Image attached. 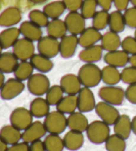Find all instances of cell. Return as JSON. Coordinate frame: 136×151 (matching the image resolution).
Masks as SVG:
<instances>
[{
	"label": "cell",
	"instance_id": "obj_8",
	"mask_svg": "<svg viewBox=\"0 0 136 151\" xmlns=\"http://www.w3.org/2000/svg\"><path fill=\"white\" fill-rule=\"evenodd\" d=\"M86 19L80 13L78 12H69L64 17V23L67 31L70 35H78L86 29Z\"/></svg>",
	"mask_w": 136,
	"mask_h": 151
},
{
	"label": "cell",
	"instance_id": "obj_39",
	"mask_svg": "<svg viewBox=\"0 0 136 151\" xmlns=\"http://www.w3.org/2000/svg\"><path fill=\"white\" fill-rule=\"evenodd\" d=\"M110 13L104 9L98 11L92 17V27L98 31L104 30L109 23Z\"/></svg>",
	"mask_w": 136,
	"mask_h": 151
},
{
	"label": "cell",
	"instance_id": "obj_56",
	"mask_svg": "<svg viewBox=\"0 0 136 151\" xmlns=\"http://www.w3.org/2000/svg\"><path fill=\"white\" fill-rule=\"evenodd\" d=\"M130 2L134 7H136V0H130Z\"/></svg>",
	"mask_w": 136,
	"mask_h": 151
},
{
	"label": "cell",
	"instance_id": "obj_20",
	"mask_svg": "<svg viewBox=\"0 0 136 151\" xmlns=\"http://www.w3.org/2000/svg\"><path fill=\"white\" fill-rule=\"evenodd\" d=\"M63 142L67 149L71 151L78 150L84 143V134L80 131L70 130L64 134Z\"/></svg>",
	"mask_w": 136,
	"mask_h": 151
},
{
	"label": "cell",
	"instance_id": "obj_47",
	"mask_svg": "<svg viewBox=\"0 0 136 151\" xmlns=\"http://www.w3.org/2000/svg\"><path fill=\"white\" fill-rule=\"evenodd\" d=\"M7 151H30V145L25 141L19 142L17 143L11 145Z\"/></svg>",
	"mask_w": 136,
	"mask_h": 151
},
{
	"label": "cell",
	"instance_id": "obj_44",
	"mask_svg": "<svg viewBox=\"0 0 136 151\" xmlns=\"http://www.w3.org/2000/svg\"><path fill=\"white\" fill-rule=\"evenodd\" d=\"M124 17L127 26L136 29V7L133 6L125 10Z\"/></svg>",
	"mask_w": 136,
	"mask_h": 151
},
{
	"label": "cell",
	"instance_id": "obj_31",
	"mask_svg": "<svg viewBox=\"0 0 136 151\" xmlns=\"http://www.w3.org/2000/svg\"><path fill=\"white\" fill-rule=\"evenodd\" d=\"M47 32L48 36L57 39H62L66 35L67 32L64 21L60 19H55L50 21L47 26Z\"/></svg>",
	"mask_w": 136,
	"mask_h": 151
},
{
	"label": "cell",
	"instance_id": "obj_1",
	"mask_svg": "<svg viewBox=\"0 0 136 151\" xmlns=\"http://www.w3.org/2000/svg\"><path fill=\"white\" fill-rule=\"evenodd\" d=\"M78 77L84 87H96L102 81V70L96 64L85 63L78 72Z\"/></svg>",
	"mask_w": 136,
	"mask_h": 151
},
{
	"label": "cell",
	"instance_id": "obj_55",
	"mask_svg": "<svg viewBox=\"0 0 136 151\" xmlns=\"http://www.w3.org/2000/svg\"><path fill=\"white\" fill-rule=\"evenodd\" d=\"M29 1L31 3V4H36V5H39V4H43L44 3L47 2L48 0H29Z\"/></svg>",
	"mask_w": 136,
	"mask_h": 151
},
{
	"label": "cell",
	"instance_id": "obj_11",
	"mask_svg": "<svg viewBox=\"0 0 136 151\" xmlns=\"http://www.w3.org/2000/svg\"><path fill=\"white\" fill-rule=\"evenodd\" d=\"M13 51L18 60L27 61L34 55L35 47L33 42L23 37L18 39L13 45Z\"/></svg>",
	"mask_w": 136,
	"mask_h": 151
},
{
	"label": "cell",
	"instance_id": "obj_10",
	"mask_svg": "<svg viewBox=\"0 0 136 151\" xmlns=\"http://www.w3.org/2000/svg\"><path fill=\"white\" fill-rule=\"evenodd\" d=\"M78 109L82 113H88L95 109L96 106L94 94L90 88L83 87L77 94Z\"/></svg>",
	"mask_w": 136,
	"mask_h": 151
},
{
	"label": "cell",
	"instance_id": "obj_35",
	"mask_svg": "<svg viewBox=\"0 0 136 151\" xmlns=\"http://www.w3.org/2000/svg\"><path fill=\"white\" fill-rule=\"evenodd\" d=\"M47 151H62L64 149L63 139L59 134L49 133L43 141Z\"/></svg>",
	"mask_w": 136,
	"mask_h": 151
},
{
	"label": "cell",
	"instance_id": "obj_54",
	"mask_svg": "<svg viewBox=\"0 0 136 151\" xmlns=\"http://www.w3.org/2000/svg\"><path fill=\"white\" fill-rule=\"evenodd\" d=\"M4 83H5V76L3 72L0 71V90H1V88Z\"/></svg>",
	"mask_w": 136,
	"mask_h": 151
},
{
	"label": "cell",
	"instance_id": "obj_17",
	"mask_svg": "<svg viewBox=\"0 0 136 151\" xmlns=\"http://www.w3.org/2000/svg\"><path fill=\"white\" fill-rule=\"evenodd\" d=\"M102 35L100 31L93 27L86 28L78 37V45L83 48H86L96 45L101 40Z\"/></svg>",
	"mask_w": 136,
	"mask_h": 151
},
{
	"label": "cell",
	"instance_id": "obj_7",
	"mask_svg": "<svg viewBox=\"0 0 136 151\" xmlns=\"http://www.w3.org/2000/svg\"><path fill=\"white\" fill-rule=\"evenodd\" d=\"M95 111L100 119L108 125H114L120 115V113L115 106L104 101L96 104Z\"/></svg>",
	"mask_w": 136,
	"mask_h": 151
},
{
	"label": "cell",
	"instance_id": "obj_41",
	"mask_svg": "<svg viewBox=\"0 0 136 151\" xmlns=\"http://www.w3.org/2000/svg\"><path fill=\"white\" fill-rule=\"evenodd\" d=\"M97 6L96 0H83L80 8V13L85 19H91L96 12Z\"/></svg>",
	"mask_w": 136,
	"mask_h": 151
},
{
	"label": "cell",
	"instance_id": "obj_4",
	"mask_svg": "<svg viewBox=\"0 0 136 151\" xmlns=\"http://www.w3.org/2000/svg\"><path fill=\"white\" fill-rule=\"evenodd\" d=\"M27 86L30 93L39 97L47 92L51 87V82L47 76L40 72L33 74L27 80Z\"/></svg>",
	"mask_w": 136,
	"mask_h": 151
},
{
	"label": "cell",
	"instance_id": "obj_18",
	"mask_svg": "<svg viewBox=\"0 0 136 151\" xmlns=\"http://www.w3.org/2000/svg\"><path fill=\"white\" fill-rule=\"evenodd\" d=\"M20 31L24 38L33 42H38L43 37L41 27L31 21H23L20 27Z\"/></svg>",
	"mask_w": 136,
	"mask_h": 151
},
{
	"label": "cell",
	"instance_id": "obj_27",
	"mask_svg": "<svg viewBox=\"0 0 136 151\" xmlns=\"http://www.w3.org/2000/svg\"><path fill=\"white\" fill-rule=\"evenodd\" d=\"M21 12L17 7H9L0 16V25L11 27L17 25L21 20Z\"/></svg>",
	"mask_w": 136,
	"mask_h": 151
},
{
	"label": "cell",
	"instance_id": "obj_33",
	"mask_svg": "<svg viewBox=\"0 0 136 151\" xmlns=\"http://www.w3.org/2000/svg\"><path fill=\"white\" fill-rule=\"evenodd\" d=\"M20 29L12 27L6 29L0 35V42L3 48H8L13 47L19 39L20 35Z\"/></svg>",
	"mask_w": 136,
	"mask_h": 151
},
{
	"label": "cell",
	"instance_id": "obj_16",
	"mask_svg": "<svg viewBox=\"0 0 136 151\" xmlns=\"http://www.w3.org/2000/svg\"><path fill=\"white\" fill-rule=\"evenodd\" d=\"M129 56L123 50H116L107 52L104 56V60L108 65L122 68L129 63Z\"/></svg>",
	"mask_w": 136,
	"mask_h": 151
},
{
	"label": "cell",
	"instance_id": "obj_51",
	"mask_svg": "<svg viewBox=\"0 0 136 151\" xmlns=\"http://www.w3.org/2000/svg\"><path fill=\"white\" fill-rule=\"evenodd\" d=\"M7 144L0 137V151H7Z\"/></svg>",
	"mask_w": 136,
	"mask_h": 151
},
{
	"label": "cell",
	"instance_id": "obj_37",
	"mask_svg": "<svg viewBox=\"0 0 136 151\" xmlns=\"http://www.w3.org/2000/svg\"><path fill=\"white\" fill-rule=\"evenodd\" d=\"M107 151H125L126 149V140L115 133L110 134L105 142Z\"/></svg>",
	"mask_w": 136,
	"mask_h": 151
},
{
	"label": "cell",
	"instance_id": "obj_22",
	"mask_svg": "<svg viewBox=\"0 0 136 151\" xmlns=\"http://www.w3.org/2000/svg\"><path fill=\"white\" fill-rule=\"evenodd\" d=\"M103 48L100 45L84 48L79 53V58L86 63H95L98 62L102 57Z\"/></svg>",
	"mask_w": 136,
	"mask_h": 151
},
{
	"label": "cell",
	"instance_id": "obj_19",
	"mask_svg": "<svg viewBox=\"0 0 136 151\" xmlns=\"http://www.w3.org/2000/svg\"><path fill=\"white\" fill-rule=\"evenodd\" d=\"M113 126L114 132L116 134L125 140L129 138L132 131V119L129 115L126 114L120 115Z\"/></svg>",
	"mask_w": 136,
	"mask_h": 151
},
{
	"label": "cell",
	"instance_id": "obj_23",
	"mask_svg": "<svg viewBox=\"0 0 136 151\" xmlns=\"http://www.w3.org/2000/svg\"><path fill=\"white\" fill-rule=\"evenodd\" d=\"M29 110L35 117H45L50 113V104L45 98L37 97L30 104Z\"/></svg>",
	"mask_w": 136,
	"mask_h": 151
},
{
	"label": "cell",
	"instance_id": "obj_2",
	"mask_svg": "<svg viewBox=\"0 0 136 151\" xmlns=\"http://www.w3.org/2000/svg\"><path fill=\"white\" fill-rule=\"evenodd\" d=\"M86 133L88 140L92 143L102 144L110 135V125L102 120L94 121L89 123Z\"/></svg>",
	"mask_w": 136,
	"mask_h": 151
},
{
	"label": "cell",
	"instance_id": "obj_46",
	"mask_svg": "<svg viewBox=\"0 0 136 151\" xmlns=\"http://www.w3.org/2000/svg\"><path fill=\"white\" fill-rule=\"evenodd\" d=\"M64 2L67 9L69 12H78L80 9L83 0H62Z\"/></svg>",
	"mask_w": 136,
	"mask_h": 151
},
{
	"label": "cell",
	"instance_id": "obj_40",
	"mask_svg": "<svg viewBox=\"0 0 136 151\" xmlns=\"http://www.w3.org/2000/svg\"><path fill=\"white\" fill-rule=\"evenodd\" d=\"M29 21L36 24L40 27H47L49 23L48 17L43 11L39 9H33L29 13Z\"/></svg>",
	"mask_w": 136,
	"mask_h": 151
},
{
	"label": "cell",
	"instance_id": "obj_21",
	"mask_svg": "<svg viewBox=\"0 0 136 151\" xmlns=\"http://www.w3.org/2000/svg\"><path fill=\"white\" fill-rule=\"evenodd\" d=\"M88 125V118L82 112L75 111L70 114L67 117V125L70 130L83 133L84 131H86Z\"/></svg>",
	"mask_w": 136,
	"mask_h": 151
},
{
	"label": "cell",
	"instance_id": "obj_5",
	"mask_svg": "<svg viewBox=\"0 0 136 151\" xmlns=\"http://www.w3.org/2000/svg\"><path fill=\"white\" fill-rule=\"evenodd\" d=\"M98 96L102 101L113 106H120L125 98L124 89L116 86H106L100 88Z\"/></svg>",
	"mask_w": 136,
	"mask_h": 151
},
{
	"label": "cell",
	"instance_id": "obj_43",
	"mask_svg": "<svg viewBox=\"0 0 136 151\" xmlns=\"http://www.w3.org/2000/svg\"><path fill=\"white\" fill-rule=\"evenodd\" d=\"M121 47L128 55H136V39L132 36L126 37L122 40Z\"/></svg>",
	"mask_w": 136,
	"mask_h": 151
},
{
	"label": "cell",
	"instance_id": "obj_15",
	"mask_svg": "<svg viewBox=\"0 0 136 151\" xmlns=\"http://www.w3.org/2000/svg\"><path fill=\"white\" fill-rule=\"evenodd\" d=\"M60 86L67 95H77L82 88V83L78 75L74 74H67L62 76Z\"/></svg>",
	"mask_w": 136,
	"mask_h": 151
},
{
	"label": "cell",
	"instance_id": "obj_28",
	"mask_svg": "<svg viewBox=\"0 0 136 151\" xmlns=\"http://www.w3.org/2000/svg\"><path fill=\"white\" fill-rule=\"evenodd\" d=\"M18 60V58L12 52L1 53L0 55V71L3 73L14 72L19 64Z\"/></svg>",
	"mask_w": 136,
	"mask_h": 151
},
{
	"label": "cell",
	"instance_id": "obj_9",
	"mask_svg": "<svg viewBox=\"0 0 136 151\" xmlns=\"http://www.w3.org/2000/svg\"><path fill=\"white\" fill-rule=\"evenodd\" d=\"M59 41L51 36H44L37 42V50L39 54L49 58L55 57L59 53Z\"/></svg>",
	"mask_w": 136,
	"mask_h": 151
},
{
	"label": "cell",
	"instance_id": "obj_48",
	"mask_svg": "<svg viewBox=\"0 0 136 151\" xmlns=\"http://www.w3.org/2000/svg\"><path fill=\"white\" fill-rule=\"evenodd\" d=\"M30 151H47L44 142L39 139L33 142L30 145Z\"/></svg>",
	"mask_w": 136,
	"mask_h": 151
},
{
	"label": "cell",
	"instance_id": "obj_29",
	"mask_svg": "<svg viewBox=\"0 0 136 151\" xmlns=\"http://www.w3.org/2000/svg\"><path fill=\"white\" fill-rule=\"evenodd\" d=\"M101 70L102 81L107 86H116L121 81V72L118 68L107 65Z\"/></svg>",
	"mask_w": 136,
	"mask_h": 151
},
{
	"label": "cell",
	"instance_id": "obj_34",
	"mask_svg": "<svg viewBox=\"0 0 136 151\" xmlns=\"http://www.w3.org/2000/svg\"><path fill=\"white\" fill-rule=\"evenodd\" d=\"M66 9L64 2L61 0L48 3L43 7V12L51 19H59Z\"/></svg>",
	"mask_w": 136,
	"mask_h": 151
},
{
	"label": "cell",
	"instance_id": "obj_13",
	"mask_svg": "<svg viewBox=\"0 0 136 151\" xmlns=\"http://www.w3.org/2000/svg\"><path fill=\"white\" fill-rule=\"evenodd\" d=\"M47 133L43 123L40 121H33L22 133V140L28 143H31L39 140Z\"/></svg>",
	"mask_w": 136,
	"mask_h": 151
},
{
	"label": "cell",
	"instance_id": "obj_3",
	"mask_svg": "<svg viewBox=\"0 0 136 151\" xmlns=\"http://www.w3.org/2000/svg\"><path fill=\"white\" fill-rule=\"evenodd\" d=\"M43 124L48 133L56 134L63 133L68 127L65 114L58 110L48 113L45 117Z\"/></svg>",
	"mask_w": 136,
	"mask_h": 151
},
{
	"label": "cell",
	"instance_id": "obj_38",
	"mask_svg": "<svg viewBox=\"0 0 136 151\" xmlns=\"http://www.w3.org/2000/svg\"><path fill=\"white\" fill-rule=\"evenodd\" d=\"M64 91L60 85H53L51 86L46 93V98L50 106H56L61 99L64 97Z\"/></svg>",
	"mask_w": 136,
	"mask_h": 151
},
{
	"label": "cell",
	"instance_id": "obj_26",
	"mask_svg": "<svg viewBox=\"0 0 136 151\" xmlns=\"http://www.w3.org/2000/svg\"><path fill=\"white\" fill-rule=\"evenodd\" d=\"M30 63L33 66L34 69L41 73H47L53 68V63L51 58L45 56L41 54H34L30 58Z\"/></svg>",
	"mask_w": 136,
	"mask_h": 151
},
{
	"label": "cell",
	"instance_id": "obj_14",
	"mask_svg": "<svg viewBox=\"0 0 136 151\" xmlns=\"http://www.w3.org/2000/svg\"><path fill=\"white\" fill-rule=\"evenodd\" d=\"M78 45V37L77 35H65L59 42V53L64 58H71L75 55Z\"/></svg>",
	"mask_w": 136,
	"mask_h": 151
},
{
	"label": "cell",
	"instance_id": "obj_36",
	"mask_svg": "<svg viewBox=\"0 0 136 151\" xmlns=\"http://www.w3.org/2000/svg\"><path fill=\"white\" fill-rule=\"evenodd\" d=\"M34 68L31 63L28 61H21L14 71L15 78L19 80L25 81L33 74Z\"/></svg>",
	"mask_w": 136,
	"mask_h": 151
},
{
	"label": "cell",
	"instance_id": "obj_50",
	"mask_svg": "<svg viewBox=\"0 0 136 151\" xmlns=\"http://www.w3.org/2000/svg\"><path fill=\"white\" fill-rule=\"evenodd\" d=\"M98 5L102 8V9L108 11L111 9L113 0H96Z\"/></svg>",
	"mask_w": 136,
	"mask_h": 151
},
{
	"label": "cell",
	"instance_id": "obj_45",
	"mask_svg": "<svg viewBox=\"0 0 136 151\" xmlns=\"http://www.w3.org/2000/svg\"><path fill=\"white\" fill-rule=\"evenodd\" d=\"M125 98L131 104L136 105V83L127 86L125 90Z\"/></svg>",
	"mask_w": 136,
	"mask_h": 151
},
{
	"label": "cell",
	"instance_id": "obj_24",
	"mask_svg": "<svg viewBox=\"0 0 136 151\" xmlns=\"http://www.w3.org/2000/svg\"><path fill=\"white\" fill-rule=\"evenodd\" d=\"M0 137L7 145H14L22 139V133L12 124L3 127L0 130Z\"/></svg>",
	"mask_w": 136,
	"mask_h": 151
},
{
	"label": "cell",
	"instance_id": "obj_12",
	"mask_svg": "<svg viewBox=\"0 0 136 151\" xmlns=\"http://www.w3.org/2000/svg\"><path fill=\"white\" fill-rule=\"evenodd\" d=\"M25 86L22 81L17 78H10L3 86L0 90V94L4 99L10 100L20 95L25 90Z\"/></svg>",
	"mask_w": 136,
	"mask_h": 151
},
{
	"label": "cell",
	"instance_id": "obj_32",
	"mask_svg": "<svg viewBox=\"0 0 136 151\" xmlns=\"http://www.w3.org/2000/svg\"><path fill=\"white\" fill-rule=\"evenodd\" d=\"M108 26L110 31L116 33H122L125 30L126 24L122 12L116 10L110 13Z\"/></svg>",
	"mask_w": 136,
	"mask_h": 151
},
{
	"label": "cell",
	"instance_id": "obj_30",
	"mask_svg": "<svg viewBox=\"0 0 136 151\" xmlns=\"http://www.w3.org/2000/svg\"><path fill=\"white\" fill-rule=\"evenodd\" d=\"M56 110L64 114H71L78 109L77 95H67L56 106Z\"/></svg>",
	"mask_w": 136,
	"mask_h": 151
},
{
	"label": "cell",
	"instance_id": "obj_49",
	"mask_svg": "<svg viewBox=\"0 0 136 151\" xmlns=\"http://www.w3.org/2000/svg\"><path fill=\"white\" fill-rule=\"evenodd\" d=\"M130 0H113V3L117 10L125 11L127 9Z\"/></svg>",
	"mask_w": 136,
	"mask_h": 151
},
{
	"label": "cell",
	"instance_id": "obj_42",
	"mask_svg": "<svg viewBox=\"0 0 136 151\" xmlns=\"http://www.w3.org/2000/svg\"><path fill=\"white\" fill-rule=\"evenodd\" d=\"M121 80L127 84L136 83V68L133 66H127L121 72Z\"/></svg>",
	"mask_w": 136,
	"mask_h": 151
},
{
	"label": "cell",
	"instance_id": "obj_57",
	"mask_svg": "<svg viewBox=\"0 0 136 151\" xmlns=\"http://www.w3.org/2000/svg\"><path fill=\"white\" fill-rule=\"evenodd\" d=\"M134 37L136 39V29H135V31L134 32Z\"/></svg>",
	"mask_w": 136,
	"mask_h": 151
},
{
	"label": "cell",
	"instance_id": "obj_53",
	"mask_svg": "<svg viewBox=\"0 0 136 151\" xmlns=\"http://www.w3.org/2000/svg\"><path fill=\"white\" fill-rule=\"evenodd\" d=\"M129 63L131 64V66H134L136 68V55H132L130 56Z\"/></svg>",
	"mask_w": 136,
	"mask_h": 151
},
{
	"label": "cell",
	"instance_id": "obj_6",
	"mask_svg": "<svg viewBox=\"0 0 136 151\" xmlns=\"http://www.w3.org/2000/svg\"><path fill=\"white\" fill-rule=\"evenodd\" d=\"M10 122L19 130L24 131L33 122V116L29 109L19 107L11 113Z\"/></svg>",
	"mask_w": 136,
	"mask_h": 151
},
{
	"label": "cell",
	"instance_id": "obj_25",
	"mask_svg": "<svg viewBox=\"0 0 136 151\" xmlns=\"http://www.w3.org/2000/svg\"><path fill=\"white\" fill-rule=\"evenodd\" d=\"M101 47L103 50L107 52L118 50L121 47L122 40L118 33H114L112 31H108L102 35L101 40Z\"/></svg>",
	"mask_w": 136,
	"mask_h": 151
},
{
	"label": "cell",
	"instance_id": "obj_52",
	"mask_svg": "<svg viewBox=\"0 0 136 151\" xmlns=\"http://www.w3.org/2000/svg\"><path fill=\"white\" fill-rule=\"evenodd\" d=\"M132 129L133 133L136 135V115L132 119Z\"/></svg>",
	"mask_w": 136,
	"mask_h": 151
}]
</instances>
